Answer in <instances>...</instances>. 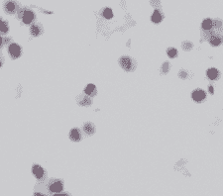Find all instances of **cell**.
Instances as JSON below:
<instances>
[{"mask_svg": "<svg viewBox=\"0 0 223 196\" xmlns=\"http://www.w3.org/2000/svg\"><path fill=\"white\" fill-rule=\"evenodd\" d=\"M119 63H120L121 67L126 71H131L135 69V63L134 59L130 57H122L120 59H119Z\"/></svg>", "mask_w": 223, "mask_h": 196, "instance_id": "cell-1", "label": "cell"}, {"mask_svg": "<svg viewBox=\"0 0 223 196\" xmlns=\"http://www.w3.org/2000/svg\"><path fill=\"white\" fill-rule=\"evenodd\" d=\"M48 188H49L50 192H52L53 194L59 193L63 190V185L62 181L57 180V179H54V180H52L49 184H48Z\"/></svg>", "mask_w": 223, "mask_h": 196, "instance_id": "cell-2", "label": "cell"}, {"mask_svg": "<svg viewBox=\"0 0 223 196\" xmlns=\"http://www.w3.org/2000/svg\"><path fill=\"white\" fill-rule=\"evenodd\" d=\"M20 17H21L22 21L25 24H30L34 21L35 19V15L32 11L30 10H23L20 14Z\"/></svg>", "mask_w": 223, "mask_h": 196, "instance_id": "cell-3", "label": "cell"}, {"mask_svg": "<svg viewBox=\"0 0 223 196\" xmlns=\"http://www.w3.org/2000/svg\"><path fill=\"white\" fill-rule=\"evenodd\" d=\"M4 10H5L6 13L8 14H14L16 11H17V5H16V2L12 1V0H8L4 4Z\"/></svg>", "mask_w": 223, "mask_h": 196, "instance_id": "cell-4", "label": "cell"}, {"mask_svg": "<svg viewBox=\"0 0 223 196\" xmlns=\"http://www.w3.org/2000/svg\"><path fill=\"white\" fill-rule=\"evenodd\" d=\"M8 52H9L12 59H17L20 54H21V49H20V47L17 44H11L9 48H8Z\"/></svg>", "mask_w": 223, "mask_h": 196, "instance_id": "cell-5", "label": "cell"}, {"mask_svg": "<svg viewBox=\"0 0 223 196\" xmlns=\"http://www.w3.org/2000/svg\"><path fill=\"white\" fill-rule=\"evenodd\" d=\"M32 173H34V175L38 179H43L46 175V173H45V170H44V169L38 165H35L33 166V169H32Z\"/></svg>", "mask_w": 223, "mask_h": 196, "instance_id": "cell-6", "label": "cell"}, {"mask_svg": "<svg viewBox=\"0 0 223 196\" xmlns=\"http://www.w3.org/2000/svg\"><path fill=\"white\" fill-rule=\"evenodd\" d=\"M40 187H41V190H39L37 187L35 188V192H34V196H50L49 192H50V190L49 188H48V186L46 185H41V184H39Z\"/></svg>", "mask_w": 223, "mask_h": 196, "instance_id": "cell-7", "label": "cell"}, {"mask_svg": "<svg viewBox=\"0 0 223 196\" xmlns=\"http://www.w3.org/2000/svg\"><path fill=\"white\" fill-rule=\"evenodd\" d=\"M205 98V93L203 90L201 89H197L192 93V99L196 102H200Z\"/></svg>", "mask_w": 223, "mask_h": 196, "instance_id": "cell-8", "label": "cell"}, {"mask_svg": "<svg viewBox=\"0 0 223 196\" xmlns=\"http://www.w3.org/2000/svg\"><path fill=\"white\" fill-rule=\"evenodd\" d=\"M70 138L74 142H78L81 139V135L77 129H73L70 133Z\"/></svg>", "mask_w": 223, "mask_h": 196, "instance_id": "cell-9", "label": "cell"}, {"mask_svg": "<svg viewBox=\"0 0 223 196\" xmlns=\"http://www.w3.org/2000/svg\"><path fill=\"white\" fill-rule=\"evenodd\" d=\"M85 92L88 95V96H94V95L96 94V87L93 84H88L85 87Z\"/></svg>", "mask_w": 223, "mask_h": 196, "instance_id": "cell-10", "label": "cell"}, {"mask_svg": "<svg viewBox=\"0 0 223 196\" xmlns=\"http://www.w3.org/2000/svg\"><path fill=\"white\" fill-rule=\"evenodd\" d=\"M78 99V104L81 106H88L91 104V99L88 96H81Z\"/></svg>", "mask_w": 223, "mask_h": 196, "instance_id": "cell-11", "label": "cell"}, {"mask_svg": "<svg viewBox=\"0 0 223 196\" xmlns=\"http://www.w3.org/2000/svg\"><path fill=\"white\" fill-rule=\"evenodd\" d=\"M162 15L161 13L159 12V10H155V12L153 13L152 17H151V20L154 22V23H160L162 21Z\"/></svg>", "mask_w": 223, "mask_h": 196, "instance_id": "cell-12", "label": "cell"}, {"mask_svg": "<svg viewBox=\"0 0 223 196\" xmlns=\"http://www.w3.org/2000/svg\"><path fill=\"white\" fill-rule=\"evenodd\" d=\"M30 32H31V35L34 36V37H37L40 34H41V28L38 25H32L31 28H30Z\"/></svg>", "mask_w": 223, "mask_h": 196, "instance_id": "cell-13", "label": "cell"}, {"mask_svg": "<svg viewBox=\"0 0 223 196\" xmlns=\"http://www.w3.org/2000/svg\"><path fill=\"white\" fill-rule=\"evenodd\" d=\"M207 77L209 79H211V80H214V79H216L218 77V70L215 69H210L207 70Z\"/></svg>", "mask_w": 223, "mask_h": 196, "instance_id": "cell-14", "label": "cell"}, {"mask_svg": "<svg viewBox=\"0 0 223 196\" xmlns=\"http://www.w3.org/2000/svg\"><path fill=\"white\" fill-rule=\"evenodd\" d=\"M83 130H85V133L88 134V135H91V134L94 133V127L91 123L85 124V126H83Z\"/></svg>", "mask_w": 223, "mask_h": 196, "instance_id": "cell-15", "label": "cell"}, {"mask_svg": "<svg viewBox=\"0 0 223 196\" xmlns=\"http://www.w3.org/2000/svg\"><path fill=\"white\" fill-rule=\"evenodd\" d=\"M103 17L106 18V19H111L113 17V12L109 8H105L104 10H103Z\"/></svg>", "mask_w": 223, "mask_h": 196, "instance_id": "cell-16", "label": "cell"}, {"mask_svg": "<svg viewBox=\"0 0 223 196\" xmlns=\"http://www.w3.org/2000/svg\"><path fill=\"white\" fill-rule=\"evenodd\" d=\"M212 27V21L210 19H205L203 22H202V28L204 30H209L210 28Z\"/></svg>", "mask_w": 223, "mask_h": 196, "instance_id": "cell-17", "label": "cell"}, {"mask_svg": "<svg viewBox=\"0 0 223 196\" xmlns=\"http://www.w3.org/2000/svg\"><path fill=\"white\" fill-rule=\"evenodd\" d=\"M167 53H168V55L170 58H176L177 55H178V51L176 50V49H174V48H170V49L168 50V52H167Z\"/></svg>", "mask_w": 223, "mask_h": 196, "instance_id": "cell-18", "label": "cell"}, {"mask_svg": "<svg viewBox=\"0 0 223 196\" xmlns=\"http://www.w3.org/2000/svg\"><path fill=\"white\" fill-rule=\"evenodd\" d=\"M7 32H8V26L6 25V23L0 22V33L6 34Z\"/></svg>", "mask_w": 223, "mask_h": 196, "instance_id": "cell-19", "label": "cell"}, {"mask_svg": "<svg viewBox=\"0 0 223 196\" xmlns=\"http://www.w3.org/2000/svg\"><path fill=\"white\" fill-rule=\"evenodd\" d=\"M220 43H221L220 39H218L217 37H213L211 40H210V44H211V45L214 46V47L219 46V45H220Z\"/></svg>", "mask_w": 223, "mask_h": 196, "instance_id": "cell-20", "label": "cell"}, {"mask_svg": "<svg viewBox=\"0 0 223 196\" xmlns=\"http://www.w3.org/2000/svg\"><path fill=\"white\" fill-rule=\"evenodd\" d=\"M182 49L189 51V50H190L192 48V44L189 43V42H185V43H182Z\"/></svg>", "mask_w": 223, "mask_h": 196, "instance_id": "cell-21", "label": "cell"}, {"mask_svg": "<svg viewBox=\"0 0 223 196\" xmlns=\"http://www.w3.org/2000/svg\"><path fill=\"white\" fill-rule=\"evenodd\" d=\"M169 69H170V65L169 63H164V65H163V73H168L169 71Z\"/></svg>", "mask_w": 223, "mask_h": 196, "instance_id": "cell-22", "label": "cell"}, {"mask_svg": "<svg viewBox=\"0 0 223 196\" xmlns=\"http://www.w3.org/2000/svg\"><path fill=\"white\" fill-rule=\"evenodd\" d=\"M53 196H70L69 193H67V192H65V193H61V192H59V193H55Z\"/></svg>", "mask_w": 223, "mask_h": 196, "instance_id": "cell-23", "label": "cell"}, {"mask_svg": "<svg viewBox=\"0 0 223 196\" xmlns=\"http://www.w3.org/2000/svg\"><path fill=\"white\" fill-rule=\"evenodd\" d=\"M209 92L211 94H213V87L212 86H209Z\"/></svg>", "mask_w": 223, "mask_h": 196, "instance_id": "cell-24", "label": "cell"}, {"mask_svg": "<svg viewBox=\"0 0 223 196\" xmlns=\"http://www.w3.org/2000/svg\"><path fill=\"white\" fill-rule=\"evenodd\" d=\"M1 66H2V61L0 59V67H1Z\"/></svg>", "mask_w": 223, "mask_h": 196, "instance_id": "cell-25", "label": "cell"}]
</instances>
